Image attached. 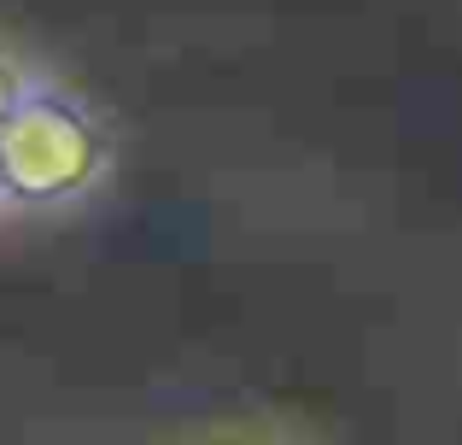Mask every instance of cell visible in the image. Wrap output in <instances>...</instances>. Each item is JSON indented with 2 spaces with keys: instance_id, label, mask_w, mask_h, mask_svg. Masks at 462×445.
<instances>
[{
  "instance_id": "obj_1",
  "label": "cell",
  "mask_w": 462,
  "mask_h": 445,
  "mask_svg": "<svg viewBox=\"0 0 462 445\" xmlns=\"http://www.w3.org/2000/svg\"><path fill=\"white\" fill-rule=\"evenodd\" d=\"M112 176V129L77 88L42 77L0 117V218H59Z\"/></svg>"
},
{
  "instance_id": "obj_2",
  "label": "cell",
  "mask_w": 462,
  "mask_h": 445,
  "mask_svg": "<svg viewBox=\"0 0 462 445\" xmlns=\"http://www.w3.org/2000/svg\"><path fill=\"white\" fill-rule=\"evenodd\" d=\"M30 82H35V65H30V59H18L12 47H0V117L12 112V100H18Z\"/></svg>"
}]
</instances>
